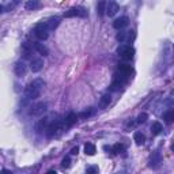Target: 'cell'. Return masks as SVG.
Returning a JSON list of instances; mask_svg holds the SVG:
<instances>
[{
  "label": "cell",
  "instance_id": "d6986e66",
  "mask_svg": "<svg viewBox=\"0 0 174 174\" xmlns=\"http://www.w3.org/2000/svg\"><path fill=\"white\" fill-rule=\"evenodd\" d=\"M162 130H163V127H162V124L159 123V121H155V123L151 125V133L152 135H159Z\"/></svg>",
  "mask_w": 174,
  "mask_h": 174
},
{
  "label": "cell",
  "instance_id": "f546056e",
  "mask_svg": "<svg viewBox=\"0 0 174 174\" xmlns=\"http://www.w3.org/2000/svg\"><path fill=\"white\" fill-rule=\"evenodd\" d=\"M69 166H71V159H69L68 156H65V158L61 161V167L63 169H68Z\"/></svg>",
  "mask_w": 174,
  "mask_h": 174
},
{
  "label": "cell",
  "instance_id": "9c48e42d",
  "mask_svg": "<svg viewBox=\"0 0 174 174\" xmlns=\"http://www.w3.org/2000/svg\"><path fill=\"white\" fill-rule=\"evenodd\" d=\"M129 23V19L127 16H121V18H117L114 22H113V27L117 29V30H121V29L127 27Z\"/></svg>",
  "mask_w": 174,
  "mask_h": 174
},
{
  "label": "cell",
  "instance_id": "4dcf8cb0",
  "mask_svg": "<svg viewBox=\"0 0 174 174\" xmlns=\"http://www.w3.org/2000/svg\"><path fill=\"white\" fill-rule=\"evenodd\" d=\"M86 173L87 174H98V166H87Z\"/></svg>",
  "mask_w": 174,
  "mask_h": 174
},
{
  "label": "cell",
  "instance_id": "4fadbf2b",
  "mask_svg": "<svg viewBox=\"0 0 174 174\" xmlns=\"http://www.w3.org/2000/svg\"><path fill=\"white\" fill-rule=\"evenodd\" d=\"M50 123H52L50 117H44L42 120H40V123L37 124V130H38V132H42L44 129L46 130V128L49 127V124Z\"/></svg>",
  "mask_w": 174,
  "mask_h": 174
},
{
  "label": "cell",
  "instance_id": "44dd1931",
  "mask_svg": "<svg viewBox=\"0 0 174 174\" xmlns=\"http://www.w3.org/2000/svg\"><path fill=\"white\" fill-rule=\"evenodd\" d=\"M109 103H110V95L109 94L102 95V97H101V99H99V108H102V109L108 108Z\"/></svg>",
  "mask_w": 174,
  "mask_h": 174
},
{
  "label": "cell",
  "instance_id": "e0dca14e",
  "mask_svg": "<svg viewBox=\"0 0 174 174\" xmlns=\"http://www.w3.org/2000/svg\"><path fill=\"white\" fill-rule=\"evenodd\" d=\"M76 118H78V116L75 114V113H69L68 116H67V117L64 118V123H65V127H72L74 125L75 123H76Z\"/></svg>",
  "mask_w": 174,
  "mask_h": 174
},
{
  "label": "cell",
  "instance_id": "d6a6232c",
  "mask_svg": "<svg viewBox=\"0 0 174 174\" xmlns=\"http://www.w3.org/2000/svg\"><path fill=\"white\" fill-rule=\"evenodd\" d=\"M2 174H12L10 172V170H7V169H4V170H2Z\"/></svg>",
  "mask_w": 174,
  "mask_h": 174
},
{
  "label": "cell",
  "instance_id": "603a6c76",
  "mask_svg": "<svg viewBox=\"0 0 174 174\" xmlns=\"http://www.w3.org/2000/svg\"><path fill=\"white\" fill-rule=\"evenodd\" d=\"M106 5H108V3L106 2H99L97 5V12L99 14V15H103L106 11Z\"/></svg>",
  "mask_w": 174,
  "mask_h": 174
},
{
  "label": "cell",
  "instance_id": "7a4b0ae2",
  "mask_svg": "<svg viewBox=\"0 0 174 174\" xmlns=\"http://www.w3.org/2000/svg\"><path fill=\"white\" fill-rule=\"evenodd\" d=\"M65 127L64 120L61 118H57V120H52V123L49 124V127L46 128V136L48 137H53V136H59L63 132Z\"/></svg>",
  "mask_w": 174,
  "mask_h": 174
},
{
  "label": "cell",
  "instance_id": "1f68e13d",
  "mask_svg": "<svg viewBox=\"0 0 174 174\" xmlns=\"http://www.w3.org/2000/svg\"><path fill=\"white\" fill-rule=\"evenodd\" d=\"M78 152H79V148H78V147H74V148L71 150V155H78Z\"/></svg>",
  "mask_w": 174,
  "mask_h": 174
},
{
  "label": "cell",
  "instance_id": "5b68a950",
  "mask_svg": "<svg viewBox=\"0 0 174 174\" xmlns=\"http://www.w3.org/2000/svg\"><path fill=\"white\" fill-rule=\"evenodd\" d=\"M46 109H48L46 102H37V103H34V105L30 108L29 114H30V116H41V114H44V113L46 112Z\"/></svg>",
  "mask_w": 174,
  "mask_h": 174
},
{
  "label": "cell",
  "instance_id": "e575fe53",
  "mask_svg": "<svg viewBox=\"0 0 174 174\" xmlns=\"http://www.w3.org/2000/svg\"><path fill=\"white\" fill-rule=\"evenodd\" d=\"M170 148H172V151L174 152V141H173V143H172V146H170Z\"/></svg>",
  "mask_w": 174,
  "mask_h": 174
},
{
  "label": "cell",
  "instance_id": "83f0119b",
  "mask_svg": "<svg viewBox=\"0 0 174 174\" xmlns=\"http://www.w3.org/2000/svg\"><path fill=\"white\" fill-rule=\"evenodd\" d=\"M165 120L167 121V123H173L174 121V110H170V112H167V113H165Z\"/></svg>",
  "mask_w": 174,
  "mask_h": 174
},
{
  "label": "cell",
  "instance_id": "8992f818",
  "mask_svg": "<svg viewBox=\"0 0 174 174\" xmlns=\"http://www.w3.org/2000/svg\"><path fill=\"white\" fill-rule=\"evenodd\" d=\"M162 163V156H161V152L159 151H154L150 156V161H148V166L151 169H158Z\"/></svg>",
  "mask_w": 174,
  "mask_h": 174
},
{
  "label": "cell",
  "instance_id": "2e32d148",
  "mask_svg": "<svg viewBox=\"0 0 174 174\" xmlns=\"http://www.w3.org/2000/svg\"><path fill=\"white\" fill-rule=\"evenodd\" d=\"M33 46L34 45H29L27 42L23 44V45H22V54H23V57L29 59V57L31 56V53H33Z\"/></svg>",
  "mask_w": 174,
  "mask_h": 174
},
{
  "label": "cell",
  "instance_id": "277c9868",
  "mask_svg": "<svg viewBox=\"0 0 174 174\" xmlns=\"http://www.w3.org/2000/svg\"><path fill=\"white\" fill-rule=\"evenodd\" d=\"M117 53L121 59L130 60L133 57V54H135V49H133L130 45H120L117 48Z\"/></svg>",
  "mask_w": 174,
  "mask_h": 174
},
{
  "label": "cell",
  "instance_id": "ac0fdd59",
  "mask_svg": "<svg viewBox=\"0 0 174 174\" xmlns=\"http://www.w3.org/2000/svg\"><path fill=\"white\" fill-rule=\"evenodd\" d=\"M133 140H135V143L137 144V146H141V144H144V141H146V136L137 130V132L133 133Z\"/></svg>",
  "mask_w": 174,
  "mask_h": 174
},
{
  "label": "cell",
  "instance_id": "6da1fadb",
  "mask_svg": "<svg viewBox=\"0 0 174 174\" xmlns=\"http://www.w3.org/2000/svg\"><path fill=\"white\" fill-rule=\"evenodd\" d=\"M45 87V82L42 79H34L33 82H30L25 89V95L29 99H36L41 95L42 89Z\"/></svg>",
  "mask_w": 174,
  "mask_h": 174
},
{
  "label": "cell",
  "instance_id": "ba28073f",
  "mask_svg": "<svg viewBox=\"0 0 174 174\" xmlns=\"http://www.w3.org/2000/svg\"><path fill=\"white\" fill-rule=\"evenodd\" d=\"M86 15H87V11L83 7H72L71 10H68L64 14V16H67V18H72V16H82L83 18Z\"/></svg>",
  "mask_w": 174,
  "mask_h": 174
},
{
  "label": "cell",
  "instance_id": "7402d4cb",
  "mask_svg": "<svg viewBox=\"0 0 174 174\" xmlns=\"http://www.w3.org/2000/svg\"><path fill=\"white\" fill-rule=\"evenodd\" d=\"M94 113H95V110L92 109V108H90L89 110H85V112H82V113H80L79 116H78V117H79L80 120H86V118L91 117V116L94 114Z\"/></svg>",
  "mask_w": 174,
  "mask_h": 174
},
{
  "label": "cell",
  "instance_id": "f1b7e54d",
  "mask_svg": "<svg viewBox=\"0 0 174 174\" xmlns=\"http://www.w3.org/2000/svg\"><path fill=\"white\" fill-rule=\"evenodd\" d=\"M112 150H113V152H114V154H120V152L124 151V146H123V144H120V143H117V144L113 146Z\"/></svg>",
  "mask_w": 174,
  "mask_h": 174
},
{
  "label": "cell",
  "instance_id": "52a82bcc",
  "mask_svg": "<svg viewBox=\"0 0 174 174\" xmlns=\"http://www.w3.org/2000/svg\"><path fill=\"white\" fill-rule=\"evenodd\" d=\"M117 41L120 42H132L135 40V31H120V33L116 36Z\"/></svg>",
  "mask_w": 174,
  "mask_h": 174
},
{
  "label": "cell",
  "instance_id": "4316f807",
  "mask_svg": "<svg viewBox=\"0 0 174 174\" xmlns=\"http://www.w3.org/2000/svg\"><path fill=\"white\" fill-rule=\"evenodd\" d=\"M147 118H148V114H147V113H140V114L137 116L136 123H137V124H144L147 121Z\"/></svg>",
  "mask_w": 174,
  "mask_h": 174
},
{
  "label": "cell",
  "instance_id": "8fae6325",
  "mask_svg": "<svg viewBox=\"0 0 174 174\" xmlns=\"http://www.w3.org/2000/svg\"><path fill=\"white\" fill-rule=\"evenodd\" d=\"M44 67V60L42 59H33L31 60V64H30V69L33 72H40Z\"/></svg>",
  "mask_w": 174,
  "mask_h": 174
},
{
  "label": "cell",
  "instance_id": "cb8c5ba5",
  "mask_svg": "<svg viewBox=\"0 0 174 174\" xmlns=\"http://www.w3.org/2000/svg\"><path fill=\"white\" fill-rule=\"evenodd\" d=\"M123 85H124V83L118 82V80H113L112 85H110V87H109V90H110V91H118V90L123 87Z\"/></svg>",
  "mask_w": 174,
  "mask_h": 174
},
{
  "label": "cell",
  "instance_id": "836d02e7",
  "mask_svg": "<svg viewBox=\"0 0 174 174\" xmlns=\"http://www.w3.org/2000/svg\"><path fill=\"white\" fill-rule=\"evenodd\" d=\"M46 174H57L56 172H54V170H49V172L48 173H46Z\"/></svg>",
  "mask_w": 174,
  "mask_h": 174
},
{
  "label": "cell",
  "instance_id": "ffe728a7",
  "mask_svg": "<svg viewBox=\"0 0 174 174\" xmlns=\"http://www.w3.org/2000/svg\"><path fill=\"white\" fill-rule=\"evenodd\" d=\"M118 72H121V74L129 76L130 72H132V67L128 65V64H120V65H118Z\"/></svg>",
  "mask_w": 174,
  "mask_h": 174
},
{
  "label": "cell",
  "instance_id": "7c38bea8",
  "mask_svg": "<svg viewBox=\"0 0 174 174\" xmlns=\"http://www.w3.org/2000/svg\"><path fill=\"white\" fill-rule=\"evenodd\" d=\"M118 4L116 2H109L108 3V5H106V14H108L109 16H113V15H116L117 14V11H118Z\"/></svg>",
  "mask_w": 174,
  "mask_h": 174
},
{
  "label": "cell",
  "instance_id": "9a60e30c",
  "mask_svg": "<svg viewBox=\"0 0 174 174\" xmlns=\"http://www.w3.org/2000/svg\"><path fill=\"white\" fill-rule=\"evenodd\" d=\"M33 44H34V49H36L40 54H42V56H48L49 54L48 48H46L44 44H40V42H33Z\"/></svg>",
  "mask_w": 174,
  "mask_h": 174
},
{
  "label": "cell",
  "instance_id": "3957f363",
  "mask_svg": "<svg viewBox=\"0 0 174 174\" xmlns=\"http://www.w3.org/2000/svg\"><path fill=\"white\" fill-rule=\"evenodd\" d=\"M49 31H50V30L48 29V26H46L45 22L38 23V25L34 27V34H36V37L38 40H41V41L48 38V37H49Z\"/></svg>",
  "mask_w": 174,
  "mask_h": 174
},
{
  "label": "cell",
  "instance_id": "5bb4252c",
  "mask_svg": "<svg viewBox=\"0 0 174 174\" xmlns=\"http://www.w3.org/2000/svg\"><path fill=\"white\" fill-rule=\"evenodd\" d=\"M45 23H46V26H48L49 30H54V29H56L57 26H59L60 18H59V16H52V18H49Z\"/></svg>",
  "mask_w": 174,
  "mask_h": 174
},
{
  "label": "cell",
  "instance_id": "30bf717a",
  "mask_svg": "<svg viewBox=\"0 0 174 174\" xmlns=\"http://www.w3.org/2000/svg\"><path fill=\"white\" fill-rule=\"evenodd\" d=\"M26 64L23 61H18L15 64V68H14V72H15V75L18 78H22V76H25V74H26Z\"/></svg>",
  "mask_w": 174,
  "mask_h": 174
},
{
  "label": "cell",
  "instance_id": "d4e9b609",
  "mask_svg": "<svg viewBox=\"0 0 174 174\" xmlns=\"http://www.w3.org/2000/svg\"><path fill=\"white\" fill-rule=\"evenodd\" d=\"M85 152H86V155H94L95 154V146L94 144H91V143H87L85 146Z\"/></svg>",
  "mask_w": 174,
  "mask_h": 174
},
{
  "label": "cell",
  "instance_id": "484cf974",
  "mask_svg": "<svg viewBox=\"0 0 174 174\" xmlns=\"http://www.w3.org/2000/svg\"><path fill=\"white\" fill-rule=\"evenodd\" d=\"M38 7H40V2H36V0H30V2L26 3V8L27 10H36Z\"/></svg>",
  "mask_w": 174,
  "mask_h": 174
}]
</instances>
